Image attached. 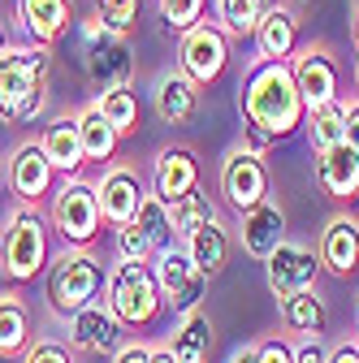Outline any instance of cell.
Here are the masks:
<instances>
[{
  "instance_id": "obj_1",
  "label": "cell",
  "mask_w": 359,
  "mask_h": 363,
  "mask_svg": "<svg viewBox=\"0 0 359 363\" xmlns=\"http://www.w3.org/2000/svg\"><path fill=\"white\" fill-rule=\"evenodd\" d=\"M238 108H243V121L273 134V139H286L294 134L307 117V104L299 96V82H294V69L290 61H264L255 57V65L247 69L243 86H238Z\"/></svg>"
},
{
  "instance_id": "obj_2",
  "label": "cell",
  "mask_w": 359,
  "mask_h": 363,
  "mask_svg": "<svg viewBox=\"0 0 359 363\" xmlns=\"http://www.w3.org/2000/svg\"><path fill=\"white\" fill-rule=\"evenodd\" d=\"M48 74L53 52L43 43H18L0 48V121L9 125H35L48 113Z\"/></svg>"
},
{
  "instance_id": "obj_3",
  "label": "cell",
  "mask_w": 359,
  "mask_h": 363,
  "mask_svg": "<svg viewBox=\"0 0 359 363\" xmlns=\"http://www.w3.org/2000/svg\"><path fill=\"white\" fill-rule=\"evenodd\" d=\"M104 294H109V307L113 315L126 325V329H139V325H152L156 311H160V286H156V268H148V259H121L109 281H104Z\"/></svg>"
},
{
  "instance_id": "obj_4",
  "label": "cell",
  "mask_w": 359,
  "mask_h": 363,
  "mask_svg": "<svg viewBox=\"0 0 359 363\" xmlns=\"http://www.w3.org/2000/svg\"><path fill=\"white\" fill-rule=\"evenodd\" d=\"M104 281H109L104 264L87 251V247H70V251L48 268V303H53L57 315H74L78 307H87V303L100 298Z\"/></svg>"
},
{
  "instance_id": "obj_5",
  "label": "cell",
  "mask_w": 359,
  "mask_h": 363,
  "mask_svg": "<svg viewBox=\"0 0 359 363\" xmlns=\"http://www.w3.org/2000/svg\"><path fill=\"white\" fill-rule=\"evenodd\" d=\"M0 264L13 281H35L48 268V225L31 203H22L9 216V230L0 238Z\"/></svg>"
},
{
  "instance_id": "obj_6",
  "label": "cell",
  "mask_w": 359,
  "mask_h": 363,
  "mask_svg": "<svg viewBox=\"0 0 359 363\" xmlns=\"http://www.w3.org/2000/svg\"><path fill=\"white\" fill-rule=\"evenodd\" d=\"M104 225V212H100V195L92 182L82 177H65L61 191L53 195V230L70 242V247H92L96 234Z\"/></svg>"
},
{
  "instance_id": "obj_7",
  "label": "cell",
  "mask_w": 359,
  "mask_h": 363,
  "mask_svg": "<svg viewBox=\"0 0 359 363\" xmlns=\"http://www.w3.org/2000/svg\"><path fill=\"white\" fill-rule=\"evenodd\" d=\"M82 69L96 86H130V74H134V52L126 35L109 30L100 18H87L82 22Z\"/></svg>"
},
{
  "instance_id": "obj_8",
  "label": "cell",
  "mask_w": 359,
  "mask_h": 363,
  "mask_svg": "<svg viewBox=\"0 0 359 363\" xmlns=\"http://www.w3.org/2000/svg\"><path fill=\"white\" fill-rule=\"evenodd\" d=\"M156 255H160V259H156V286H160V298L173 307V315L195 311V307L204 303L212 277L187 255V247H165V251H156Z\"/></svg>"
},
{
  "instance_id": "obj_9",
  "label": "cell",
  "mask_w": 359,
  "mask_h": 363,
  "mask_svg": "<svg viewBox=\"0 0 359 363\" xmlns=\"http://www.w3.org/2000/svg\"><path fill=\"white\" fill-rule=\"evenodd\" d=\"M226 65H230V35L216 22H195L177 43V69L199 86H212L226 74Z\"/></svg>"
},
{
  "instance_id": "obj_10",
  "label": "cell",
  "mask_w": 359,
  "mask_h": 363,
  "mask_svg": "<svg viewBox=\"0 0 359 363\" xmlns=\"http://www.w3.org/2000/svg\"><path fill=\"white\" fill-rule=\"evenodd\" d=\"M290 69H294V82H299V96H303V104H307V113H316V108H325V104H333V100H342L338 96V86H342V74H338V61H333V52L329 48H299L294 57H290Z\"/></svg>"
},
{
  "instance_id": "obj_11",
  "label": "cell",
  "mask_w": 359,
  "mask_h": 363,
  "mask_svg": "<svg viewBox=\"0 0 359 363\" xmlns=\"http://www.w3.org/2000/svg\"><path fill=\"white\" fill-rule=\"evenodd\" d=\"M264 277H268V290L273 298H290L299 290H311L321 277V255L307 251L299 242H277V251L264 259Z\"/></svg>"
},
{
  "instance_id": "obj_12",
  "label": "cell",
  "mask_w": 359,
  "mask_h": 363,
  "mask_svg": "<svg viewBox=\"0 0 359 363\" xmlns=\"http://www.w3.org/2000/svg\"><path fill=\"white\" fill-rule=\"evenodd\" d=\"M53 182H57V169L48 160V152H43L39 143H22L9 164H5V186L22 199V203H39V199H48L53 195Z\"/></svg>"
},
{
  "instance_id": "obj_13",
  "label": "cell",
  "mask_w": 359,
  "mask_h": 363,
  "mask_svg": "<svg viewBox=\"0 0 359 363\" xmlns=\"http://www.w3.org/2000/svg\"><path fill=\"white\" fill-rule=\"evenodd\" d=\"M221 195H226L238 212L268 199V169H264L260 152H251V147L230 152V160L221 164Z\"/></svg>"
},
{
  "instance_id": "obj_14",
  "label": "cell",
  "mask_w": 359,
  "mask_h": 363,
  "mask_svg": "<svg viewBox=\"0 0 359 363\" xmlns=\"http://www.w3.org/2000/svg\"><path fill=\"white\" fill-rule=\"evenodd\" d=\"M70 320V346H78V350H87V354H117L121 350V320L113 315V307L104 303H87V307H78L74 315H65Z\"/></svg>"
},
{
  "instance_id": "obj_15",
  "label": "cell",
  "mask_w": 359,
  "mask_h": 363,
  "mask_svg": "<svg viewBox=\"0 0 359 363\" xmlns=\"http://www.w3.org/2000/svg\"><path fill=\"white\" fill-rule=\"evenodd\" d=\"M238 242L251 259H268L277 251V242H286V212L273 199H260L255 208L238 212Z\"/></svg>"
},
{
  "instance_id": "obj_16",
  "label": "cell",
  "mask_w": 359,
  "mask_h": 363,
  "mask_svg": "<svg viewBox=\"0 0 359 363\" xmlns=\"http://www.w3.org/2000/svg\"><path fill=\"white\" fill-rule=\"evenodd\" d=\"M96 195H100V212H104V220L113 225H130L134 220V212H139V203H143V182H139V173H130V169H109L100 182H96Z\"/></svg>"
},
{
  "instance_id": "obj_17",
  "label": "cell",
  "mask_w": 359,
  "mask_h": 363,
  "mask_svg": "<svg viewBox=\"0 0 359 363\" xmlns=\"http://www.w3.org/2000/svg\"><path fill=\"white\" fill-rule=\"evenodd\" d=\"M152 182H156V199H165L169 208L191 195L199 186V160L191 147H165L156 156V169H152Z\"/></svg>"
},
{
  "instance_id": "obj_18",
  "label": "cell",
  "mask_w": 359,
  "mask_h": 363,
  "mask_svg": "<svg viewBox=\"0 0 359 363\" xmlns=\"http://www.w3.org/2000/svg\"><path fill=\"white\" fill-rule=\"evenodd\" d=\"M316 182L329 199L350 203L359 195V152L346 147V143H333V147L316 152Z\"/></svg>"
},
{
  "instance_id": "obj_19",
  "label": "cell",
  "mask_w": 359,
  "mask_h": 363,
  "mask_svg": "<svg viewBox=\"0 0 359 363\" xmlns=\"http://www.w3.org/2000/svg\"><path fill=\"white\" fill-rule=\"evenodd\" d=\"M255 52L264 61H290L299 52V13L286 5H268L255 26Z\"/></svg>"
},
{
  "instance_id": "obj_20",
  "label": "cell",
  "mask_w": 359,
  "mask_h": 363,
  "mask_svg": "<svg viewBox=\"0 0 359 363\" xmlns=\"http://www.w3.org/2000/svg\"><path fill=\"white\" fill-rule=\"evenodd\" d=\"M152 104H156V117H160V121L187 125V121L199 113V82H191L182 69H169V74L156 78Z\"/></svg>"
},
{
  "instance_id": "obj_21",
  "label": "cell",
  "mask_w": 359,
  "mask_h": 363,
  "mask_svg": "<svg viewBox=\"0 0 359 363\" xmlns=\"http://www.w3.org/2000/svg\"><path fill=\"white\" fill-rule=\"evenodd\" d=\"M321 268H329L333 277H350L359 268V220L355 216H333L321 234Z\"/></svg>"
},
{
  "instance_id": "obj_22",
  "label": "cell",
  "mask_w": 359,
  "mask_h": 363,
  "mask_svg": "<svg viewBox=\"0 0 359 363\" xmlns=\"http://www.w3.org/2000/svg\"><path fill=\"white\" fill-rule=\"evenodd\" d=\"M70 13H74V0H18V18L26 26V35L43 48L70 30Z\"/></svg>"
},
{
  "instance_id": "obj_23",
  "label": "cell",
  "mask_w": 359,
  "mask_h": 363,
  "mask_svg": "<svg viewBox=\"0 0 359 363\" xmlns=\"http://www.w3.org/2000/svg\"><path fill=\"white\" fill-rule=\"evenodd\" d=\"M39 147L48 152L53 169L65 173V177L78 173V169L87 164V156H82V139H78V117H70V113H61V117H53L48 125H43Z\"/></svg>"
},
{
  "instance_id": "obj_24",
  "label": "cell",
  "mask_w": 359,
  "mask_h": 363,
  "mask_svg": "<svg viewBox=\"0 0 359 363\" xmlns=\"http://www.w3.org/2000/svg\"><path fill=\"white\" fill-rule=\"evenodd\" d=\"M78 117V139H82V156L87 160H113L117 156V143H121V134L109 125V117L100 113V104L92 100V104H82V113H74Z\"/></svg>"
},
{
  "instance_id": "obj_25",
  "label": "cell",
  "mask_w": 359,
  "mask_h": 363,
  "mask_svg": "<svg viewBox=\"0 0 359 363\" xmlns=\"http://www.w3.org/2000/svg\"><path fill=\"white\" fill-rule=\"evenodd\" d=\"M169 350H173V359L177 363H208V354H212V320H208V311H187L182 315V325H177V333H173V342H169Z\"/></svg>"
},
{
  "instance_id": "obj_26",
  "label": "cell",
  "mask_w": 359,
  "mask_h": 363,
  "mask_svg": "<svg viewBox=\"0 0 359 363\" xmlns=\"http://www.w3.org/2000/svg\"><path fill=\"white\" fill-rule=\"evenodd\" d=\"M187 255L208 272V277H221V272H226V259H230V234H226V225H221L216 216L208 225H199V230L187 238Z\"/></svg>"
},
{
  "instance_id": "obj_27",
  "label": "cell",
  "mask_w": 359,
  "mask_h": 363,
  "mask_svg": "<svg viewBox=\"0 0 359 363\" xmlns=\"http://www.w3.org/2000/svg\"><path fill=\"white\" fill-rule=\"evenodd\" d=\"M282 325L290 333H303V337H321L329 325V311L316 298V290H299V294L282 298Z\"/></svg>"
},
{
  "instance_id": "obj_28",
  "label": "cell",
  "mask_w": 359,
  "mask_h": 363,
  "mask_svg": "<svg viewBox=\"0 0 359 363\" xmlns=\"http://www.w3.org/2000/svg\"><path fill=\"white\" fill-rule=\"evenodd\" d=\"M31 346V315L13 294H0V359H13Z\"/></svg>"
},
{
  "instance_id": "obj_29",
  "label": "cell",
  "mask_w": 359,
  "mask_h": 363,
  "mask_svg": "<svg viewBox=\"0 0 359 363\" xmlns=\"http://www.w3.org/2000/svg\"><path fill=\"white\" fill-rule=\"evenodd\" d=\"M268 5L273 0H216V26L234 39H247V35H255Z\"/></svg>"
},
{
  "instance_id": "obj_30",
  "label": "cell",
  "mask_w": 359,
  "mask_h": 363,
  "mask_svg": "<svg viewBox=\"0 0 359 363\" xmlns=\"http://www.w3.org/2000/svg\"><path fill=\"white\" fill-rule=\"evenodd\" d=\"M96 104H100V113L109 117V125L121 134V139L139 130V96H134L130 86H109V91H100Z\"/></svg>"
},
{
  "instance_id": "obj_31",
  "label": "cell",
  "mask_w": 359,
  "mask_h": 363,
  "mask_svg": "<svg viewBox=\"0 0 359 363\" xmlns=\"http://www.w3.org/2000/svg\"><path fill=\"white\" fill-rule=\"evenodd\" d=\"M134 225L148 234V242H152V251H165V247H173V212H169V203L165 199H156V195H143V203H139V212H134Z\"/></svg>"
},
{
  "instance_id": "obj_32",
  "label": "cell",
  "mask_w": 359,
  "mask_h": 363,
  "mask_svg": "<svg viewBox=\"0 0 359 363\" xmlns=\"http://www.w3.org/2000/svg\"><path fill=\"white\" fill-rule=\"evenodd\" d=\"M169 212H173V234L182 238V242L199 230V225H208V220L216 216V208H212V199H208V191H204V186H195L191 195H182Z\"/></svg>"
},
{
  "instance_id": "obj_33",
  "label": "cell",
  "mask_w": 359,
  "mask_h": 363,
  "mask_svg": "<svg viewBox=\"0 0 359 363\" xmlns=\"http://www.w3.org/2000/svg\"><path fill=\"white\" fill-rule=\"evenodd\" d=\"M303 121H307V139H311V147H316V152H325V147L342 143L346 104H342V100H333V104H325V108H316V113H307Z\"/></svg>"
},
{
  "instance_id": "obj_34",
  "label": "cell",
  "mask_w": 359,
  "mask_h": 363,
  "mask_svg": "<svg viewBox=\"0 0 359 363\" xmlns=\"http://www.w3.org/2000/svg\"><path fill=\"white\" fill-rule=\"evenodd\" d=\"M156 9H160V22H165L173 35H187L195 22H204L208 0H156Z\"/></svg>"
},
{
  "instance_id": "obj_35",
  "label": "cell",
  "mask_w": 359,
  "mask_h": 363,
  "mask_svg": "<svg viewBox=\"0 0 359 363\" xmlns=\"http://www.w3.org/2000/svg\"><path fill=\"white\" fill-rule=\"evenodd\" d=\"M96 18L109 26V30H117V35H126L134 22H139V0H96Z\"/></svg>"
},
{
  "instance_id": "obj_36",
  "label": "cell",
  "mask_w": 359,
  "mask_h": 363,
  "mask_svg": "<svg viewBox=\"0 0 359 363\" xmlns=\"http://www.w3.org/2000/svg\"><path fill=\"white\" fill-rule=\"evenodd\" d=\"M117 255L121 259H148L152 255V242H148V234L139 230V225H117Z\"/></svg>"
},
{
  "instance_id": "obj_37",
  "label": "cell",
  "mask_w": 359,
  "mask_h": 363,
  "mask_svg": "<svg viewBox=\"0 0 359 363\" xmlns=\"http://www.w3.org/2000/svg\"><path fill=\"white\" fill-rule=\"evenodd\" d=\"M22 363H74V359L61 342H35L22 350Z\"/></svg>"
},
{
  "instance_id": "obj_38",
  "label": "cell",
  "mask_w": 359,
  "mask_h": 363,
  "mask_svg": "<svg viewBox=\"0 0 359 363\" xmlns=\"http://www.w3.org/2000/svg\"><path fill=\"white\" fill-rule=\"evenodd\" d=\"M255 359H260V363H294V350H290L282 337H268V342L255 346Z\"/></svg>"
},
{
  "instance_id": "obj_39",
  "label": "cell",
  "mask_w": 359,
  "mask_h": 363,
  "mask_svg": "<svg viewBox=\"0 0 359 363\" xmlns=\"http://www.w3.org/2000/svg\"><path fill=\"white\" fill-rule=\"evenodd\" d=\"M294 363H329V350L321 337H307L303 346H294Z\"/></svg>"
},
{
  "instance_id": "obj_40",
  "label": "cell",
  "mask_w": 359,
  "mask_h": 363,
  "mask_svg": "<svg viewBox=\"0 0 359 363\" xmlns=\"http://www.w3.org/2000/svg\"><path fill=\"white\" fill-rule=\"evenodd\" d=\"M342 143L359 152V104H346V125H342Z\"/></svg>"
},
{
  "instance_id": "obj_41",
  "label": "cell",
  "mask_w": 359,
  "mask_h": 363,
  "mask_svg": "<svg viewBox=\"0 0 359 363\" xmlns=\"http://www.w3.org/2000/svg\"><path fill=\"white\" fill-rule=\"evenodd\" d=\"M148 354H152V346H139V342H134V346H121V350L113 354V363H148Z\"/></svg>"
},
{
  "instance_id": "obj_42",
  "label": "cell",
  "mask_w": 359,
  "mask_h": 363,
  "mask_svg": "<svg viewBox=\"0 0 359 363\" xmlns=\"http://www.w3.org/2000/svg\"><path fill=\"white\" fill-rule=\"evenodd\" d=\"M329 363H359V342H342L338 350H329Z\"/></svg>"
},
{
  "instance_id": "obj_43",
  "label": "cell",
  "mask_w": 359,
  "mask_h": 363,
  "mask_svg": "<svg viewBox=\"0 0 359 363\" xmlns=\"http://www.w3.org/2000/svg\"><path fill=\"white\" fill-rule=\"evenodd\" d=\"M230 363H260V359H255V346H243V350H238Z\"/></svg>"
},
{
  "instance_id": "obj_44",
  "label": "cell",
  "mask_w": 359,
  "mask_h": 363,
  "mask_svg": "<svg viewBox=\"0 0 359 363\" xmlns=\"http://www.w3.org/2000/svg\"><path fill=\"white\" fill-rule=\"evenodd\" d=\"M148 363H177V359H173V350H152Z\"/></svg>"
},
{
  "instance_id": "obj_45",
  "label": "cell",
  "mask_w": 359,
  "mask_h": 363,
  "mask_svg": "<svg viewBox=\"0 0 359 363\" xmlns=\"http://www.w3.org/2000/svg\"><path fill=\"white\" fill-rule=\"evenodd\" d=\"M350 39H355V48H359V9H355V18H350Z\"/></svg>"
},
{
  "instance_id": "obj_46",
  "label": "cell",
  "mask_w": 359,
  "mask_h": 363,
  "mask_svg": "<svg viewBox=\"0 0 359 363\" xmlns=\"http://www.w3.org/2000/svg\"><path fill=\"white\" fill-rule=\"evenodd\" d=\"M0 191H5V164H0Z\"/></svg>"
},
{
  "instance_id": "obj_47",
  "label": "cell",
  "mask_w": 359,
  "mask_h": 363,
  "mask_svg": "<svg viewBox=\"0 0 359 363\" xmlns=\"http://www.w3.org/2000/svg\"><path fill=\"white\" fill-rule=\"evenodd\" d=\"M0 48H5V22H0Z\"/></svg>"
},
{
  "instance_id": "obj_48",
  "label": "cell",
  "mask_w": 359,
  "mask_h": 363,
  "mask_svg": "<svg viewBox=\"0 0 359 363\" xmlns=\"http://www.w3.org/2000/svg\"><path fill=\"white\" fill-rule=\"evenodd\" d=\"M355 82H359V65H355Z\"/></svg>"
}]
</instances>
